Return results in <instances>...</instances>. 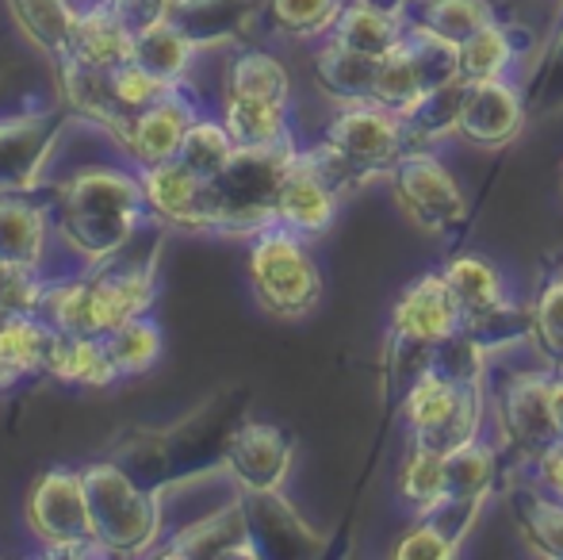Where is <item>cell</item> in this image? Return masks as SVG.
Wrapping results in <instances>:
<instances>
[{"label": "cell", "instance_id": "obj_1", "mask_svg": "<svg viewBox=\"0 0 563 560\" xmlns=\"http://www.w3.org/2000/svg\"><path fill=\"white\" fill-rule=\"evenodd\" d=\"M150 219L115 257L92 265L74 277H58L46 284L43 319L62 334H89L108 338L126 319L150 315L157 304V254L146 257V231Z\"/></svg>", "mask_w": 563, "mask_h": 560}, {"label": "cell", "instance_id": "obj_2", "mask_svg": "<svg viewBox=\"0 0 563 560\" xmlns=\"http://www.w3.org/2000/svg\"><path fill=\"white\" fill-rule=\"evenodd\" d=\"M92 503V526L104 557H142L162 546V495L131 476L119 461L85 469Z\"/></svg>", "mask_w": 563, "mask_h": 560}, {"label": "cell", "instance_id": "obj_3", "mask_svg": "<svg viewBox=\"0 0 563 560\" xmlns=\"http://www.w3.org/2000/svg\"><path fill=\"white\" fill-rule=\"evenodd\" d=\"M250 284L257 304L276 319H303L322 299V273L307 239L280 223L250 239Z\"/></svg>", "mask_w": 563, "mask_h": 560}, {"label": "cell", "instance_id": "obj_4", "mask_svg": "<svg viewBox=\"0 0 563 560\" xmlns=\"http://www.w3.org/2000/svg\"><path fill=\"white\" fill-rule=\"evenodd\" d=\"M299 150H238L211 185L219 196V239H253L276 223V193Z\"/></svg>", "mask_w": 563, "mask_h": 560}, {"label": "cell", "instance_id": "obj_5", "mask_svg": "<svg viewBox=\"0 0 563 560\" xmlns=\"http://www.w3.org/2000/svg\"><path fill=\"white\" fill-rule=\"evenodd\" d=\"M27 526L46 546V557H104L92 526L85 472L46 469L27 492Z\"/></svg>", "mask_w": 563, "mask_h": 560}, {"label": "cell", "instance_id": "obj_6", "mask_svg": "<svg viewBox=\"0 0 563 560\" xmlns=\"http://www.w3.org/2000/svg\"><path fill=\"white\" fill-rule=\"evenodd\" d=\"M322 142L349 165V173L361 185L368 177H376V173H391L399 165V157L407 150H415L407 120L387 105H379V100L341 105Z\"/></svg>", "mask_w": 563, "mask_h": 560}, {"label": "cell", "instance_id": "obj_7", "mask_svg": "<svg viewBox=\"0 0 563 560\" xmlns=\"http://www.w3.org/2000/svg\"><path fill=\"white\" fill-rule=\"evenodd\" d=\"M387 177H391V188L402 208H407V216L415 219L422 231L445 239L449 246H456V242L464 239L467 196L460 193L456 177H452L441 157L415 146L399 157V165H395Z\"/></svg>", "mask_w": 563, "mask_h": 560}, {"label": "cell", "instance_id": "obj_8", "mask_svg": "<svg viewBox=\"0 0 563 560\" xmlns=\"http://www.w3.org/2000/svg\"><path fill=\"white\" fill-rule=\"evenodd\" d=\"M452 77H460L456 46L438 35H430V31L415 28V23H407L399 46H395L387 58H379L372 100L387 105L391 112L407 116L426 92L452 81Z\"/></svg>", "mask_w": 563, "mask_h": 560}, {"label": "cell", "instance_id": "obj_9", "mask_svg": "<svg viewBox=\"0 0 563 560\" xmlns=\"http://www.w3.org/2000/svg\"><path fill=\"white\" fill-rule=\"evenodd\" d=\"M150 219L169 231L185 234H216L219 227V196L208 177L188 169L180 157L157 162L142 169Z\"/></svg>", "mask_w": 563, "mask_h": 560}, {"label": "cell", "instance_id": "obj_10", "mask_svg": "<svg viewBox=\"0 0 563 560\" xmlns=\"http://www.w3.org/2000/svg\"><path fill=\"white\" fill-rule=\"evenodd\" d=\"M498 411H503L506 438L521 461H537L552 446L563 441V422L556 411V392L552 376L544 373H514L506 376L498 392Z\"/></svg>", "mask_w": 563, "mask_h": 560}, {"label": "cell", "instance_id": "obj_11", "mask_svg": "<svg viewBox=\"0 0 563 560\" xmlns=\"http://www.w3.org/2000/svg\"><path fill=\"white\" fill-rule=\"evenodd\" d=\"M223 469L242 495L273 499L291 472V438L273 422H242L223 446Z\"/></svg>", "mask_w": 563, "mask_h": 560}, {"label": "cell", "instance_id": "obj_12", "mask_svg": "<svg viewBox=\"0 0 563 560\" xmlns=\"http://www.w3.org/2000/svg\"><path fill=\"white\" fill-rule=\"evenodd\" d=\"M338 204L341 193L334 188V180L319 169L311 146H299V154L291 157L288 173L280 180V193H276V223L303 234L307 242L322 239L334 227Z\"/></svg>", "mask_w": 563, "mask_h": 560}, {"label": "cell", "instance_id": "obj_13", "mask_svg": "<svg viewBox=\"0 0 563 560\" xmlns=\"http://www.w3.org/2000/svg\"><path fill=\"white\" fill-rule=\"evenodd\" d=\"M162 557L180 560H230V557H257V538H253V523L245 499L223 503V507L208 510V515L192 518L180 530H173L157 549Z\"/></svg>", "mask_w": 563, "mask_h": 560}, {"label": "cell", "instance_id": "obj_14", "mask_svg": "<svg viewBox=\"0 0 563 560\" xmlns=\"http://www.w3.org/2000/svg\"><path fill=\"white\" fill-rule=\"evenodd\" d=\"M203 116L200 100L188 85H177L173 92H165L157 105L142 108L131 120L123 135V150L131 154V162L139 169L157 162H173L180 154V142H185L188 128Z\"/></svg>", "mask_w": 563, "mask_h": 560}, {"label": "cell", "instance_id": "obj_15", "mask_svg": "<svg viewBox=\"0 0 563 560\" xmlns=\"http://www.w3.org/2000/svg\"><path fill=\"white\" fill-rule=\"evenodd\" d=\"M526 128V97L514 89L510 77H487V81H467L464 105H460L456 135L472 146H510Z\"/></svg>", "mask_w": 563, "mask_h": 560}, {"label": "cell", "instance_id": "obj_16", "mask_svg": "<svg viewBox=\"0 0 563 560\" xmlns=\"http://www.w3.org/2000/svg\"><path fill=\"white\" fill-rule=\"evenodd\" d=\"M464 330V307L449 288L445 273H422L407 284L391 311V334L422 345H441L445 338Z\"/></svg>", "mask_w": 563, "mask_h": 560}, {"label": "cell", "instance_id": "obj_17", "mask_svg": "<svg viewBox=\"0 0 563 560\" xmlns=\"http://www.w3.org/2000/svg\"><path fill=\"white\" fill-rule=\"evenodd\" d=\"M54 254V208L43 188L0 193V257L31 265L46 277Z\"/></svg>", "mask_w": 563, "mask_h": 560}, {"label": "cell", "instance_id": "obj_18", "mask_svg": "<svg viewBox=\"0 0 563 560\" xmlns=\"http://www.w3.org/2000/svg\"><path fill=\"white\" fill-rule=\"evenodd\" d=\"M134 31L139 28L119 12L112 0H85L77 8L62 58H74L92 69H115L134 58Z\"/></svg>", "mask_w": 563, "mask_h": 560}, {"label": "cell", "instance_id": "obj_19", "mask_svg": "<svg viewBox=\"0 0 563 560\" xmlns=\"http://www.w3.org/2000/svg\"><path fill=\"white\" fill-rule=\"evenodd\" d=\"M62 131V120L54 112L38 116H0V193H27L38 188L43 165L51 157V146Z\"/></svg>", "mask_w": 563, "mask_h": 560}, {"label": "cell", "instance_id": "obj_20", "mask_svg": "<svg viewBox=\"0 0 563 560\" xmlns=\"http://www.w3.org/2000/svg\"><path fill=\"white\" fill-rule=\"evenodd\" d=\"M58 330L43 319V311H23L0 319V392L31 376H46Z\"/></svg>", "mask_w": 563, "mask_h": 560}, {"label": "cell", "instance_id": "obj_21", "mask_svg": "<svg viewBox=\"0 0 563 560\" xmlns=\"http://www.w3.org/2000/svg\"><path fill=\"white\" fill-rule=\"evenodd\" d=\"M479 499H445L438 507L422 510L415 530L402 534L395 546V560H452L460 553V541L472 530Z\"/></svg>", "mask_w": 563, "mask_h": 560}, {"label": "cell", "instance_id": "obj_22", "mask_svg": "<svg viewBox=\"0 0 563 560\" xmlns=\"http://www.w3.org/2000/svg\"><path fill=\"white\" fill-rule=\"evenodd\" d=\"M533 46L526 28L510 20H498L490 28L475 31L472 39L456 46V69L464 81H487V77H510L514 62Z\"/></svg>", "mask_w": 563, "mask_h": 560}, {"label": "cell", "instance_id": "obj_23", "mask_svg": "<svg viewBox=\"0 0 563 560\" xmlns=\"http://www.w3.org/2000/svg\"><path fill=\"white\" fill-rule=\"evenodd\" d=\"M46 376L66 384V388H112V384L123 381L112 353H108L104 338L62 334V330H58V338H54Z\"/></svg>", "mask_w": 563, "mask_h": 560}, {"label": "cell", "instance_id": "obj_24", "mask_svg": "<svg viewBox=\"0 0 563 560\" xmlns=\"http://www.w3.org/2000/svg\"><path fill=\"white\" fill-rule=\"evenodd\" d=\"M402 31H407L402 15L387 12V8L372 4V0H345L327 39H334L345 51L368 54V58H387L399 46Z\"/></svg>", "mask_w": 563, "mask_h": 560}, {"label": "cell", "instance_id": "obj_25", "mask_svg": "<svg viewBox=\"0 0 563 560\" xmlns=\"http://www.w3.org/2000/svg\"><path fill=\"white\" fill-rule=\"evenodd\" d=\"M223 97L234 100H261V105H291V74L284 69L280 58L242 46L227 58L223 69Z\"/></svg>", "mask_w": 563, "mask_h": 560}, {"label": "cell", "instance_id": "obj_26", "mask_svg": "<svg viewBox=\"0 0 563 560\" xmlns=\"http://www.w3.org/2000/svg\"><path fill=\"white\" fill-rule=\"evenodd\" d=\"M402 20L430 31V35L445 39L452 46H460L464 39H472L475 31L490 28V23L506 20V15L495 0H407Z\"/></svg>", "mask_w": 563, "mask_h": 560}, {"label": "cell", "instance_id": "obj_27", "mask_svg": "<svg viewBox=\"0 0 563 560\" xmlns=\"http://www.w3.org/2000/svg\"><path fill=\"white\" fill-rule=\"evenodd\" d=\"M219 120L227 123L238 150H299V139L288 120V108H280V105L223 97Z\"/></svg>", "mask_w": 563, "mask_h": 560}, {"label": "cell", "instance_id": "obj_28", "mask_svg": "<svg viewBox=\"0 0 563 560\" xmlns=\"http://www.w3.org/2000/svg\"><path fill=\"white\" fill-rule=\"evenodd\" d=\"M165 15L200 46H223L253 23L257 0H173Z\"/></svg>", "mask_w": 563, "mask_h": 560}, {"label": "cell", "instance_id": "obj_29", "mask_svg": "<svg viewBox=\"0 0 563 560\" xmlns=\"http://www.w3.org/2000/svg\"><path fill=\"white\" fill-rule=\"evenodd\" d=\"M203 46L196 39H188L169 15L154 23H142L134 31V62H142L146 69H154L165 81L188 85V74H192L196 58H200Z\"/></svg>", "mask_w": 563, "mask_h": 560}, {"label": "cell", "instance_id": "obj_30", "mask_svg": "<svg viewBox=\"0 0 563 560\" xmlns=\"http://www.w3.org/2000/svg\"><path fill=\"white\" fill-rule=\"evenodd\" d=\"M472 384L475 381H452L449 373H441V369H433V365L426 369L407 388V396H402V415H407V422H410V438L418 441V438H426V433L441 430V426L452 419V411L464 404Z\"/></svg>", "mask_w": 563, "mask_h": 560}, {"label": "cell", "instance_id": "obj_31", "mask_svg": "<svg viewBox=\"0 0 563 560\" xmlns=\"http://www.w3.org/2000/svg\"><path fill=\"white\" fill-rule=\"evenodd\" d=\"M376 69L379 58H368V54H356L338 46L334 39L319 46L314 54V77H319L322 92L338 105H356V100H372V89H376Z\"/></svg>", "mask_w": 563, "mask_h": 560}, {"label": "cell", "instance_id": "obj_32", "mask_svg": "<svg viewBox=\"0 0 563 560\" xmlns=\"http://www.w3.org/2000/svg\"><path fill=\"white\" fill-rule=\"evenodd\" d=\"M441 273H445L449 288L456 292L460 307H464V319H475V315H487V311H495V307L510 304L506 284L487 257L460 254V257H452Z\"/></svg>", "mask_w": 563, "mask_h": 560}, {"label": "cell", "instance_id": "obj_33", "mask_svg": "<svg viewBox=\"0 0 563 560\" xmlns=\"http://www.w3.org/2000/svg\"><path fill=\"white\" fill-rule=\"evenodd\" d=\"M108 353H112L115 369L123 381L131 376H142L162 361L165 353V334H162V322L154 315H139V319H126L123 327H115L112 334L104 338Z\"/></svg>", "mask_w": 563, "mask_h": 560}, {"label": "cell", "instance_id": "obj_34", "mask_svg": "<svg viewBox=\"0 0 563 560\" xmlns=\"http://www.w3.org/2000/svg\"><path fill=\"white\" fill-rule=\"evenodd\" d=\"M514 515H518V526L526 534V541L537 549L541 557L563 560V503L549 499L537 487H518L510 495Z\"/></svg>", "mask_w": 563, "mask_h": 560}, {"label": "cell", "instance_id": "obj_35", "mask_svg": "<svg viewBox=\"0 0 563 560\" xmlns=\"http://www.w3.org/2000/svg\"><path fill=\"white\" fill-rule=\"evenodd\" d=\"M12 4V15L27 39L35 46H43L51 58H62L66 54V39H69V28L77 20V8L74 0H8Z\"/></svg>", "mask_w": 563, "mask_h": 560}, {"label": "cell", "instance_id": "obj_36", "mask_svg": "<svg viewBox=\"0 0 563 560\" xmlns=\"http://www.w3.org/2000/svg\"><path fill=\"white\" fill-rule=\"evenodd\" d=\"M464 77H452V81L430 89L415 108H410L402 120H407V131L415 139V146H426L433 139L456 135V120H460V105H464Z\"/></svg>", "mask_w": 563, "mask_h": 560}, {"label": "cell", "instance_id": "obj_37", "mask_svg": "<svg viewBox=\"0 0 563 560\" xmlns=\"http://www.w3.org/2000/svg\"><path fill=\"white\" fill-rule=\"evenodd\" d=\"M449 472V499H487L498 484V457L487 441H467V446L445 453Z\"/></svg>", "mask_w": 563, "mask_h": 560}, {"label": "cell", "instance_id": "obj_38", "mask_svg": "<svg viewBox=\"0 0 563 560\" xmlns=\"http://www.w3.org/2000/svg\"><path fill=\"white\" fill-rule=\"evenodd\" d=\"M399 495L410 503V507L422 515V510L438 507V503L449 499V472H445V453L438 449L415 446L410 457L399 469Z\"/></svg>", "mask_w": 563, "mask_h": 560}, {"label": "cell", "instance_id": "obj_39", "mask_svg": "<svg viewBox=\"0 0 563 560\" xmlns=\"http://www.w3.org/2000/svg\"><path fill=\"white\" fill-rule=\"evenodd\" d=\"M234 154H238V146H234V139H230L227 123L219 120V116H200V120L188 128L177 157L188 165V169L200 173V177L216 180L219 173L230 165V157Z\"/></svg>", "mask_w": 563, "mask_h": 560}, {"label": "cell", "instance_id": "obj_40", "mask_svg": "<svg viewBox=\"0 0 563 560\" xmlns=\"http://www.w3.org/2000/svg\"><path fill=\"white\" fill-rule=\"evenodd\" d=\"M345 0H268V20L288 39H319L330 35Z\"/></svg>", "mask_w": 563, "mask_h": 560}, {"label": "cell", "instance_id": "obj_41", "mask_svg": "<svg viewBox=\"0 0 563 560\" xmlns=\"http://www.w3.org/2000/svg\"><path fill=\"white\" fill-rule=\"evenodd\" d=\"M533 342L544 358L563 373V265L544 277L533 304Z\"/></svg>", "mask_w": 563, "mask_h": 560}, {"label": "cell", "instance_id": "obj_42", "mask_svg": "<svg viewBox=\"0 0 563 560\" xmlns=\"http://www.w3.org/2000/svg\"><path fill=\"white\" fill-rule=\"evenodd\" d=\"M173 89H177V81H165V77H157L154 69H146L142 62H134V58L112 69V92H115V100L123 105V112L131 116V120L142 112V108L157 105V100H162L165 92H173Z\"/></svg>", "mask_w": 563, "mask_h": 560}, {"label": "cell", "instance_id": "obj_43", "mask_svg": "<svg viewBox=\"0 0 563 560\" xmlns=\"http://www.w3.org/2000/svg\"><path fill=\"white\" fill-rule=\"evenodd\" d=\"M46 281L38 270L20 262H4L0 257V319L8 315H23V311H38L46 296Z\"/></svg>", "mask_w": 563, "mask_h": 560}, {"label": "cell", "instance_id": "obj_44", "mask_svg": "<svg viewBox=\"0 0 563 560\" xmlns=\"http://www.w3.org/2000/svg\"><path fill=\"white\" fill-rule=\"evenodd\" d=\"M529 472H533L537 492H544L549 499L563 503V441L552 446L549 453H541L537 461H529Z\"/></svg>", "mask_w": 563, "mask_h": 560}, {"label": "cell", "instance_id": "obj_45", "mask_svg": "<svg viewBox=\"0 0 563 560\" xmlns=\"http://www.w3.org/2000/svg\"><path fill=\"white\" fill-rule=\"evenodd\" d=\"M112 4L126 15V20L134 23V28H142V23L162 20V15L169 12L173 0H112Z\"/></svg>", "mask_w": 563, "mask_h": 560}, {"label": "cell", "instance_id": "obj_46", "mask_svg": "<svg viewBox=\"0 0 563 560\" xmlns=\"http://www.w3.org/2000/svg\"><path fill=\"white\" fill-rule=\"evenodd\" d=\"M552 392H556V411H560V422H563V373L552 376Z\"/></svg>", "mask_w": 563, "mask_h": 560}, {"label": "cell", "instance_id": "obj_47", "mask_svg": "<svg viewBox=\"0 0 563 560\" xmlns=\"http://www.w3.org/2000/svg\"><path fill=\"white\" fill-rule=\"evenodd\" d=\"M372 4H379V8H387V12L402 15V8H407V0H372Z\"/></svg>", "mask_w": 563, "mask_h": 560}, {"label": "cell", "instance_id": "obj_48", "mask_svg": "<svg viewBox=\"0 0 563 560\" xmlns=\"http://www.w3.org/2000/svg\"><path fill=\"white\" fill-rule=\"evenodd\" d=\"M560 265H563V262H560Z\"/></svg>", "mask_w": 563, "mask_h": 560}]
</instances>
